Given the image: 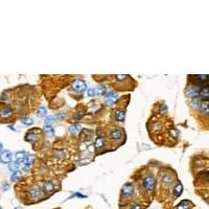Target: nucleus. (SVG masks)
<instances>
[{
  "label": "nucleus",
  "instance_id": "26",
  "mask_svg": "<svg viewBox=\"0 0 209 209\" xmlns=\"http://www.w3.org/2000/svg\"><path fill=\"white\" fill-rule=\"evenodd\" d=\"M20 177H21V171H14V173H13V175H12V177H11V179H12V181L15 182V181H18Z\"/></svg>",
  "mask_w": 209,
  "mask_h": 209
},
{
  "label": "nucleus",
  "instance_id": "30",
  "mask_svg": "<svg viewBox=\"0 0 209 209\" xmlns=\"http://www.w3.org/2000/svg\"><path fill=\"white\" fill-rule=\"evenodd\" d=\"M87 94H88V96H94V95H95V89L93 88L89 89V90L87 91Z\"/></svg>",
  "mask_w": 209,
  "mask_h": 209
},
{
  "label": "nucleus",
  "instance_id": "7",
  "mask_svg": "<svg viewBox=\"0 0 209 209\" xmlns=\"http://www.w3.org/2000/svg\"><path fill=\"white\" fill-rule=\"evenodd\" d=\"M42 190L39 188V187H33L31 189L29 190V195L30 198L33 199H39L42 197Z\"/></svg>",
  "mask_w": 209,
  "mask_h": 209
},
{
  "label": "nucleus",
  "instance_id": "11",
  "mask_svg": "<svg viewBox=\"0 0 209 209\" xmlns=\"http://www.w3.org/2000/svg\"><path fill=\"white\" fill-rule=\"evenodd\" d=\"M104 145V139L102 137H98L96 138V140H95V143H94V148H95V150L96 151H98V150L102 149Z\"/></svg>",
  "mask_w": 209,
  "mask_h": 209
},
{
  "label": "nucleus",
  "instance_id": "29",
  "mask_svg": "<svg viewBox=\"0 0 209 209\" xmlns=\"http://www.w3.org/2000/svg\"><path fill=\"white\" fill-rule=\"evenodd\" d=\"M171 181H173V180L171 179V177H169V176H165L164 178L162 179V182L164 183V184H166V185L169 184V183H171Z\"/></svg>",
  "mask_w": 209,
  "mask_h": 209
},
{
  "label": "nucleus",
  "instance_id": "34",
  "mask_svg": "<svg viewBox=\"0 0 209 209\" xmlns=\"http://www.w3.org/2000/svg\"><path fill=\"white\" fill-rule=\"evenodd\" d=\"M131 209H141V206L140 205H138V204H134V205L131 207Z\"/></svg>",
  "mask_w": 209,
  "mask_h": 209
},
{
  "label": "nucleus",
  "instance_id": "2",
  "mask_svg": "<svg viewBox=\"0 0 209 209\" xmlns=\"http://www.w3.org/2000/svg\"><path fill=\"white\" fill-rule=\"evenodd\" d=\"M199 92H200V89L197 87V86H188L186 89H185V95L187 97H195L199 95Z\"/></svg>",
  "mask_w": 209,
  "mask_h": 209
},
{
  "label": "nucleus",
  "instance_id": "20",
  "mask_svg": "<svg viewBox=\"0 0 209 209\" xmlns=\"http://www.w3.org/2000/svg\"><path fill=\"white\" fill-rule=\"evenodd\" d=\"M81 126L80 124H72V126H70L69 127V132L72 133V134H76V133H79L81 131Z\"/></svg>",
  "mask_w": 209,
  "mask_h": 209
},
{
  "label": "nucleus",
  "instance_id": "24",
  "mask_svg": "<svg viewBox=\"0 0 209 209\" xmlns=\"http://www.w3.org/2000/svg\"><path fill=\"white\" fill-rule=\"evenodd\" d=\"M19 167V165L17 162H14V161H11V162L8 163V169L12 171H16Z\"/></svg>",
  "mask_w": 209,
  "mask_h": 209
},
{
  "label": "nucleus",
  "instance_id": "28",
  "mask_svg": "<svg viewBox=\"0 0 209 209\" xmlns=\"http://www.w3.org/2000/svg\"><path fill=\"white\" fill-rule=\"evenodd\" d=\"M36 139H37V136L35 134H28L27 136H26V140L29 141L30 143H33L36 141Z\"/></svg>",
  "mask_w": 209,
  "mask_h": 209
},
{
  "label": "nucleus",
  "instance_id": "1",
  "mask_svg": "<svg viewBox=\"0 0 209 209\" xmlns=\"http://www.w3.org/2000/svg\"><path fill=\"white\" fill-rule=\"evenodd\" d=\"M71 87L75 92H79V93H82V92H84L87 89L86 83L82 80H75L74 82L72 83Z\"/></svg>",
  "mask_w": 209,
  "mask_h": 209
},
{
  "label": "nucleus",
  "instance_id": "25",
  "mask_svg": "<svg viewBox=\"0 0 209 209\" xmlns=\"http://www.w3.org/2000/svg\"><path fill=\"white\" fill-rule=\"evenodd\" d=\"M21 124H25V126H30V124H33V120L29 117H23V118H21Z\"/></svg>",
  "mask_w": 209,
  "mask_h": 209
},
{
  "label": "nucleus",
  "instance_id": "33",
  "mask_svg": "<svg viewBox=\"0 0 209 209\" xmlns=\"http://www.w3.org/2000/svg\"><path fill=\"white\" fill-rule=\"evenodd\" d=\"M74 197H77V198H87L85 195H82V193H74L71 198H74Z\"/></svg>",
  "mask_w": 209,
  "mask_h": 209
},
{
  "label": "nucleus",
  "instance_id": "32",
  "mask_svg": "<svg viewBox=\"0 0 209 209\" xmlns=\"http://www.w3.org/2000/svg\"><path fill=\"white\" fill-rule=\"evenodd\" d=\"M171 134L173 135V136L175 138H177V137H178V134H179V132H178V131H177L176 129H173V130L171 131Z\"/></svg>",
  "mask_w": 209,
  "mask_h": 209
},
{
  "label": "nucleus",
  "instance_id": "6",
  "mask_svg": "<svg viewBox=\"0 0 209 209\" xmlns=\"http://www.w3.org/2000/svg\"><path fill=\"white\" fill-rule=\"evenodd\" d=\"M133 191H134V187H133L132 184H130V183H127V184H124V187H122V189H121V193L126 197H130V195H132Z\"/></svg>",
  "mask_w": 209,
  "mask_h": 209
},
{
  "label": "nucleus",
  "instance_id": "22",
  "mask_svg": "<svg viewBox=\"0 0 209 209\" xmlns=\"http://www.w3.org/2000/svg\"><path fill=\"white\" fill-rule=\"evenodd\" d=\"M43 130H44V132L46 133L48 136H52V135L55 134V130H53V128H52L51 126H45Z\"/></svg>",
  "mask_w": 209,
  "mask_h": 209
},
{
  "label": "nucleus",
  "instance_id": "31",
  "mask_svg": "<svg viewBox=\"0 0 209 209\" xmlns=\"http://www.w3.org/2000/svg\"><path fill=\"white\" fill-rule=\"evenodd\" d=\"M160 112H161V113H166V112H167V107H166L165 104H161V107H160Z\"/></svg>",
  "mask_w": 209,
  "mask_h": 209
},
{
  "label": "nucleus",
  "instance_id": "38",
  "mask_svg": "<svg viewBox=\"0 0 209 209\" xmlns=\"http://www.w3.org/2000/svg\"><path fill=\"white\" fill-rule=\"evenodd\" d=\"M0 209H1V208H0Z\"/></svg>",
  "mask_w": 209,
  "mask_h": 209
},
{
  "label": "nucleus",
  "instance_id": "8",
  "mask_svg": "<svg viewBox=\"0 0 209 209\" xmlns=\"http://www.w3.org/2000/svg\"><path fill=\"white\" fill-rule=\"evenodd\" d=\"M110 135L113 139L118 140V139H120V138L122 137V131H121L120 129H112L110 132Z\"/></svg>",
  "mask_w": 209,
  "mask_h": 209
},
{
  "label": "nucleus",
  "instance_id": "10",
  "mask_svg": "<svg viewBox=\"0 0 209 209\" xmlns=\"http://www.w3.org/2000/svg\"><path fill=\"white\" fill-rule=\"evenodd\" d=\"M199 95L202 97L203 99H206V102H208V96H209V90H208V86L204 87L200 90L199 92Z\"/></svg>",
  "mask_w": 209,
  "mask_h": 209
},
{
  "label": "nucleus",
  "instance_id": "4",
  "mask_svg": "<svg viewBox=\"0 0 209 209\" xmlns=\"http://www.w3.org/2000/svg\"><path fill=\"white\" fill-rule=\"evenodd\" d=\"M13 159V154L10 151H4L0 153V162L10 163Z\"/></svg>",
  "mask_w": 209,
  "mask_h": 209
},
{
  "label": "nucleus",
  "instance_id": "23",
  "mask_svg": "<svg viewBox=\"0 0 209 209\" xmlns=\"http://www.w3.org/2000/svg\"><path fill=\"white\" fill-rule=\"evenodd\" d=\"M201 99L199 98V97H195V98L193 99V102H191V104H193V107L195 108V109H200V106H201Z\"/></svg>",
  "mask_w": 209,
  "mask_h": 209
},
{
  "label": "nucleus",
  "instance_id": "14",
  "mask_svg": "<svg viewBox=\"0 0 209 209\" xmlns=\"http://www.w3.org/2000/svg\"><path fill=\"white\" fill-rule=\"evenodd\" d=\"M190 207H191V203L188 202L187 200H183V201L178 204L177 209H189Z\"/></svg>",
  "mask_w": 209,
  "mask_h": 209
},
{
  "label": "nucleus",
  "instance_id": "13",
  "mask_svg": "<svg viewBox=\"0 0 209 209\" xmlns=\"http://www.w3.org/2000/svg\"><path fill=\"white\" fill-rule=\"evenodd\" d=\"M33 160H35V157L33 155H26L25 158L23 159L22 165H27V166H31V164L33 163Z\"/></svg>",
  "mask_w": 209,
  "mask_h": 209
},
{
  "label": "nucleus",
  "instance_id": "37",
  "mask_svg": "<svg viewBox=\"0 0 209 209\" xmlns=\"http://www.w3.org/2000/svg\"><path fill=\"white\" fill-rule=\"evenodd\" d=\"M2 149H3V146H2V143L0 142V153L2 152Z\"/></svg>",
  "mask_w": 209,
  "mask_h": 209
},
{
  "label": "nucleus",
  "instance_id": "35",
  "mask_svg": "<svg viewBox=\"0 0 209 209\" xmlns=\"http://www.w3.org/2000/svg\"><path fill=\"white\" fill-rule=\"evenodd\" d=\"M8 187H10V186H8V184H3V185H2V189H3V190H8Z\"/></svg>",
  "mask_w": 209,
  "mask_h": 209
},
{
  "label": "nucleus",
  "instance_id": "5",
  "mask_svg": "<svg viewBox=\"0 0 209 209\" xmlns=\"http://www.w3.org/2000/svg\"><path fill=\"white\" fill-rule=\"evenodd\" d=\"M104 96H106V100H107V102L111 106V104H115L116 102L117 97H118V94H117L116 91H110V92H108Z\"/></svg>",
  "mask_w": 209,
  "mask_h": 209
},
{
  "label": "nucleus",
  "instance_id": "21",
  "mask_svg": "<svg viewBox=\"0 0 209 209\" xmlns=\"http://www.w3.org/2000/svg\"><path fill=\"white\" fill-rule=\"evenodd\" d=\"M46 113H47L46 108H45V107H40L38 109V111H37V116H38V117H40V118H42V117L46 116Z\"/></svg>",
  "mask_w": 209,
  "mask_h": 209
},
{
  "label": "nucleus",
  "instance_id": "18",
  "mask_svg": "<svg viewBox=\"0 0 209 209\" xmlns=\"http://www.w3.org/2000/svg\"><path fill=\"white\" fill-rule=\"evenodd\" d=\"M200 110H201L202 114H204V115H208V113H209L208 102H204L203 104H201V106H200Z\"/></svg>",
  "mask_w": 209,
  "mask_h": 209
},
{
  "label": "nucleus",
  "instance_id": "12",
  "mask_svg": "<svg viewBox=\"0 0 209 209\" xmlns=\"http://www.w3.org/2000/svg\"><path fill=\"white\" fill-rule=\"evenodd\" d=\"M55 189V185L52 182H45L44 185H43V190H44L45 193H52Z\"/></svg>",
  "mask_w": 209,
  "mask_h": 209
},
{
  "label": "nucleus",
  "instance_id": "19",
  "mask_svg": "<svg viewBox=\"0 0 209 209\" xmlns=\"http://www.w3.org/2000/svg\"><path fill=\"white\" fill-rule=\"evenodd\" d=\"M95 93H96L97 95H99V96L104 95V93H106V87H104V85L99 84V85L97 86L96 90H95Z\"/></svg>",
  "mask_w": 209,
  "mask_h": 209
},
{
  "label": "nucleus",
  "instance_id": "17",
  "mask_svg": "<svg viewBox=\"0 0 209 209\" xmlns=\"http://www.w3.org/2000/svg\"><path fill=\"white\" fill-rule=\"evenodd\" d=\"M182 191H183V186H182V184H178L175 188H173V195L175 198H177V197H179L180 195L182 193Z\"/></svg>",
  "mask_w": 209,
  "mask_h": 209
},
{
  "label": "nucleus",
  "instance_id": "16",
  "mask_svg": "<svg viewBox=\"0 0 209 209\" xmlns=\"http://www.w3.org/2000/svg\"><path fill=\"white\" fill-rule=\"evenodd\" d=\"M25 152H18L16 154V159H17V161L16 162L18 163V165H21L22 164V162H23V159L25 158Z\"/></svg>",
  "mask_w": 209,
  "mask_h": 209
},
{
  "label": "nucleus",
  "instance_id": "15",
  "mask_svg": "<svg viewBox=\"0 0 209 209\" xmlns=\"http://www.w3.org/2000/svg\"><path fill=\"white\" fill-rule=\"evenodd\" d=\"M114 116H115V119L117 121H124V117H126V114H124V111L121 110H116L114 113Z\"/></svg>",
  "mask_w": 209,
  "mask_h": 209
},
{
  "label": "nucleus",
  "instance_id": "9",
  "mask_svg": "<svg viewBox=\"0 0 209 209\" xmlns=\"http://www.w3.org/2000/svg\"><path fill=\"white\" fill-rule=\"evenodd\" d=\"M13 114V111H12L11 108L8 107H3L1 110H0V115L2 116V117H4V118H6V117H10V116Z\"/></svg>",
  "mask_w": 209,
  "mask_h": 209
},
{
  "label": "nucleus",
  "instance_id": "27",
  "mask_svg": "<svg viewBox=\"0 0 209 209\" xmlns=\"http://www.w3.org/2000/svg\"><path fill=\"white\" fill-rule=\"evenodd\" d=\"M55 116H47L46 118H45V126H50L52 122H55Z\"/></svg>",
  "mask_w": 209,
  "mask_h": 209
},
{
  "label": "nucleus",
  "instance_id": "3",
  "mask_svg": "<svg viewBox=\"0 0 209 209\" xmlns=\"http://www.w3.org/2000/svg\"><path fill=\"white\" fill-rule=\"evenodd\" d=\"M155 183H156V182H155V179L152 176H148L143 179V187L148 190L154 189Z\"/></svg>",
  "mask_w": 209,
  "mask_h": 209
},
{
  "label": "nucleus",
  "instance_id": "36",
  "mask_svg": "<svg viewBox=\"0 0 209 209\" xmlns=\"http://www.w3.org/2000/svg\"><path fill=\"white\" fill-rule=\"evenodd\" d=\"M83 117V114H79V113H77L76 115H75V118L76 119H81Z\"/></svg>",
  "mask_w": 209,
  "mask_h": 209
}]
</instances>
